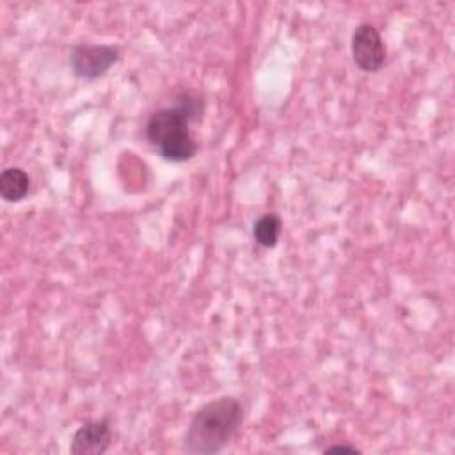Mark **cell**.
Wrapping results in <instances>:
<instances>
[{
  "instance_id": "obj_1",
  "label": "cell",
  "mask_w": 455,
  "mask_h": 455,
  "mask_svg": "<svg viewBox=\"0 0 455 455\" xmlns=\"http://www.w3.org/2000/svg\"><path fill=\"white\" fill-rule=\"evenodd\" d=\"M243 419V407L233 396H220L204 403L192 416L183 437V450L190 455H212L238 432Z\"/></svg>"
},
{
  "instance_id": "obj_2",
  "label": "cell",
  "mask_w": 455,
  "mask_h": 455,
  "mask_svg": "<svg viewBox=\"0 0 455 455\" xmlns=\"http://www.w3.org/2000/svg\"><path fill=\"white\" fill-rule=\"evenodd\" d=\"M190 121L176 107L153 112L146 121V139L169 162H187L197 153V142L188 130Z\"/></svg>"
},
{
  "instance_id": "obj_3",
  "label": "cell",
  "mask_w": 455,
  "mask_h": 455,
  "mask_svg": "<svg viewBox=\"0 0 455 455\" xmlns=\"http://www.w3.org/2000/svg\"><path fill=\"white\" fill-rule=\"evenodd\" d=\"M119 59V50L112 44H78L73 48L69 64L73 75L84 80L103 76Z\"/></svg>"
},
{
  "instance_id": "obj_4",
  "label": "cell",
  "mask_w": 455,
  "mask_h": 455,
  "mask_svg": "<svg viewBox=\"0 0 455 455\" xmlns=\"http://www.w3.org/2000/svg\"><path fill=\"white\" fill-rule=\"evenodd\" d=\"M352 59L364 73H377L386 62V44L371 23H359L350 41Z\"/></svg>"
},
{
  "instance_id": "obj_5",
  "label": "cell",
  "mask_w": 455,
  "mask_h": 455,
  "mask_svg": "<svg viewBox=\"0 0 455 455\" xmlns=\"http://www.w3.org/2000/svg\"><path fill=\"white\" fill-rule=\"evenodd\" d=\"M112 443V428L107 419L84 423L71 437L73 455H103Z\"/></svg>"
},
{
  "instance_id": "obj_6",
  "label": "cell",
  "mask_w": 455,
  "mask_h": 455,
  "mask_svg": "<svg viewBox=\"0 0 455 455\" xmlns=\"http://www.w3.org/2000/svg\"><path fill=\"white\" fill-rule=\"evenodd\" d=\"M30 188V178L21 167H5L0 174V196L9 203L25 199Z\"/></svg>"
},
{
  "instance_id": "obj_7",
  "label": "cell",
  "mask_w": 455,
  "mask_h": 455,
  "mask_svg": "<svg viewBox=\"0 0 455 455\" xmlns=\"http://www.w3.org/2000/svg\"><path fill=\"white\" fill-rule=\"evenodd\" d=\"M281 235V219L274 213L261 215L252 226V236L258 245L272 249L277 245Z\"/></svg>"
},
{
  "instance_id": "obj_8",
  "label": "cell",
  "mask_w": 455,
  "mask_h": 455,
  "mask_svg": "<svg viewBox=\"0 0 455 455\" xmlns=\"http://www.w3.org/2000/svg\"><path fill=\"white\" fill-rule=\"evenodd\" d=\"M176 108H180L183 112V116L194 123V121H199L203 117V112H204V101L203 98L197 94V92H192V91H183L178 98H176Z\"/></svg>"
},
{
  "instance_id": "obj_9",
  "label": "cell",
  "mask_w": 455,
  "mask_h": 455,
  "mask_svg": "<svg viewBox=\"0 0 455 455\" xmlns=\"http://www.w3.org/2000/svg\"><path fill=\"white\" fill-rule=\"evenodd\" d=\"M323 451L325 453H332V451H350V453H355L359 450L355 446H348V444H334V446H327Z\"/></svg>"
}]
</instances>
